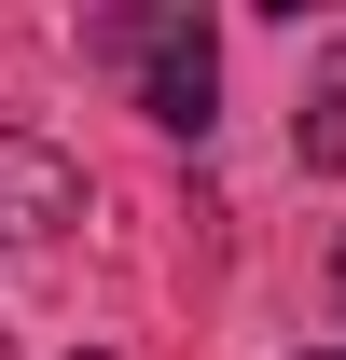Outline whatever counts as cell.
Listing matches in <instances>:
<instances>
[{"instance_id": "277c9868", "label": "cell", "mask_w": 346, "mask_h": 360, "mask_svg": "<svg viewBox=\"0 0 346 360\" xmlns=\"http://www.w3.org/2000/svg\"><path fill=\"white\" fill-rule=\"evenodd\" d=\"M333 291H346V250H333Z\"/></svg>"}, {"instance_id": "5b68a950", "label": "cell", "mask_w": 346, "mask_h": 360, "mask_svg": "<svg viewBox=\"0 0 346 360\" xmlns=\"http://www.w3.org/2000/svg\"><path fill=\"white\" fill-rule=\"evenodd\" d=\"M70 360H97V347H70Z\"/></svg>"}, {"instance_id": "7a4b0ae2", "label": "cell", "mask_w": 346, "mask_h": 360, "mask_svg": "<svg viewBox=\"0 0 346 360\" xmlns=\"http://www.w3.org/2000/svg\"><path fill=\"white\" fill-rule=\"evenodd\" d=\"M56 222H84V167H70L56 139L0 125V250H42Z\"/></svg>"}, {"instance_id": "3957f363", "label": "cell", "mask_w": 346, "mask_h": 360, "mask_svg": "<svg viewBox=\"0 0 346 360\" xmlns=\"http://www.w3.org/2000/svg\"><path fill=\"white\" fill-rule=\"evenodd\" d=\"M291 153H305L319 180H346V42L319 56V84H305V111H291Z\"/></svg>"}, {"instance_id": "6da1fadb", "label": "cell", "mask_w": 346, "mask_h": 360, "mask_svg": "<svg viewBox=\"0 0 346 360\" xmlns=\"http://www.w3.org/2000/svg\"><path fill=\"white\" fill-rule=\"evenodd\" d=\"M97 56L111 70H139V111L180 139H208V97H222V42H208V14L180 0V14H97Z\"/></svg>"}]
</instances>
